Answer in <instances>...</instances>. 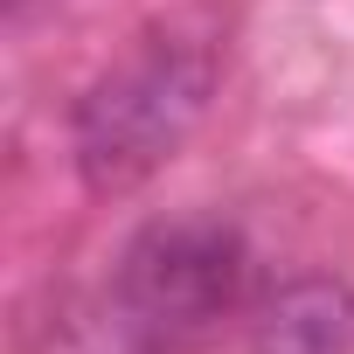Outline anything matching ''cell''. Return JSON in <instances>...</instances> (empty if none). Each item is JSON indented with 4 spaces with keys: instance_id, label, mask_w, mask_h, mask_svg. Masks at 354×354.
I'll list each match as a JSON object with an SVG mask.
<instances>
[{
    "instance_id": "cell-1",
    "label": "cell",
    "mask_w": 354,
    "mask_h": 354,
    "mask_svg": "<svg viewBox=\"0 0 354 354\" xmlns=\"http://www.w3.org/2000/svg\"><path fill=\"white\" fill-rule=\"evenodd\" d=\"M216 63L202 42L181 35H146L125 63H111L70 118V146H77V174L91 195H125L139 188L160 160H174L209 104Z\"/></svg>"
},
{
    "instance_id": "cell-2",
    "label": "cell",
    "mask_w": 354,
    "mask_h": 354,
    "mask_svg": "<svg viewBox=\"0 0 354 354\" xmlns=\"http://www.w3.org/2000/svg\"><path fill=\"white\" fill-rule=\"evenodd\" d=\"M243 278H250V250L223 216L146 223L111 278V333H132L139 347L202 333L243 299Z\"/></svg>"
},
{
    "instance_id": "cell-3",
    "label": "cell",
    "mask_w": 354,
    "mask_h": 354,
    "mask_svg": "<svg viewBox=\"0 0 354 354\" xmlns=\"http://www.w3.org/2000/svg\"><path fill=\"white\" fill-rule=\"evenodd\" d=\"M347 340H354V299L347 285H326V278L285 285L257 319L264 354H340Z\"/></svg>"
}]
</instances>
